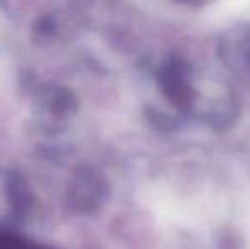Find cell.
Instances as JSON below:
<instances>
[{
  "mask_svg": "<svg viewBox=\"0 0 250 249\" xmlns=\"http://www.w3.org/2000/svg\"><path fill=\"white\" fill-rule=\"evenodd\" d=\"M162 87L165 91V96L179 108H188L192 101V92L189 89V84L181 68L172 67L167 68L162 75Z\"/></svg>",
  "mask_w": 250,
  "mask_h": 249,
  "instance_id": "obj_1",
  "label": "cell"
},
{
  "mask_svg": "<svg viewBox=\"0 0 250 249\" xmlns=\"http://www.w3.org/2000/svg\"><path fill=\"white\" fill-rule=\"evenodd\" d=\"M0 249H51L40 243L27 239V237L17 236L14 232L0 230Z\"/></svg>",
  "mask_w": 250,
  "mask_h": 249,
  "instance_id": "obj_2",
  "label": "cell"
}]
</instances>
